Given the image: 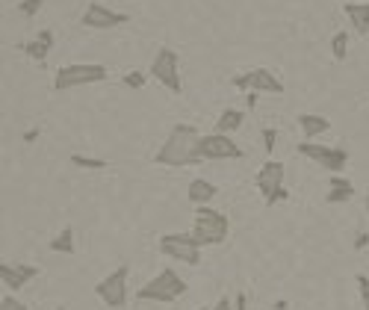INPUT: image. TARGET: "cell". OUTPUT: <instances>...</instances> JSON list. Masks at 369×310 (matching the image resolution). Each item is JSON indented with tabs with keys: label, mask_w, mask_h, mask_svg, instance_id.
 I'll list each match as a JSON object with an SVG mask.
<instances>
[{
	"label": "cell",
	"mask_w": 369,
	"mask_h": 310,
	"mask_svg": "<svg viewBox=\"0 0 369 310\" xmlns=\"http://www.w3.org/2000/svg\"><path fill=\"white\" fill-rule=\"evenodd\" d=\"M154 163L166 166V168H186V166L204 163V157H201V133H198V127L177 122L172 130H168L163 145L157 148Z\"/></svg>",
	"instance_id": "obj_1"
},
{
	"label": "cell",
	"mask_w": 369,
	"mask_h": 310,
	"mask_svg": "<svg viewBox=\"0 0 369 310\" xmlns=\"http://www.w3.org/2000/svg\"><path fill=\"white\" fill-rule=\"evenodd\" d=\"M186 289L189 284L183 281V275L177 272V269L172 266H166V269H159V272L151 278L148 284L139 287V293L136 298L139 302H157V305H175L181 296H186Z\"/></svg>",
	"instance_id": "obj_2"
},
{
	"label": "cell",
	"mask_w": 369,
	"mask_h": 310,
	"mask_svg": "<svg viewBox=\"0 0 369 310\" xmlns=\"http://www.w3.org/2000/svg\"><path fill=\"white\" fill-rule=\"evenodd\" d=\"M192 236L198 239V245H222L231 236V219L222 210H213L210 204L195 210V222H192Z\"/></svg>",
	"instance_id": "obj_3"
},
{
	"label": "cell",
	"mask_w": 369,
	"mask_h": 310,
	"mask_svg": "<svg viewBox=\"0 0 369 310\" xmlns=\"http://www.w3.org/2000/svg\"><path fill=\"white\" fill-rule=\"evenodd\" d=\"M107 77L109 71L101 63H71V65H63L54 74V89L56 92H71V89H80V86L104 83Z\"/></svg>",
	"instance_id": "obj_4"
},
{
	"label": "cell",
	"mask_w": 369,
	"mask_h": 310,
	"mask_svg": "<svg viewBox=\"0 0 369 310\" xmlns=\"http://www.w3.org/2000/svg\"><path fill=\"white\" fill-rule=\"evenodd\" d=\"M148 74H151L166 92L181 95L183 92V77H181V56H177L175 47H159L154 54L151 65H148Z\"/></svg>",
	"instance_id": "obj_5"
},
{
	"label": "cell",
	"mask_w": 369,
	"mask_h": 310,
	"mask_svg": "<svg viewBox=\"0 0 369 310\" xmlns=\"http://www.w3.org/2000/svg\"><path fill=\"white\" fill-rule=\"evenodd\" d=\"M157 248H159V254H166L168 260H177V263H186V266L201 263V245H198L192 231L189 234H163Z\"/></svg>",
	"instance_id": "obj_6"
},
{
	"label": "cell",
	"mask_w": 369,
	"mask_h": 310,
	"mask_svg": "<svg viewBox=\"0 0 369 310\" xmlns=\"http://www.w3.org/2000/svg\"><path fill=\"white\" fill-rule=\"evenodd\" d=\"M295 151L302 154V157H307V159H313L319 168H325V172H331V175H340L343 168L348 166V151H346V148L319 145V142H311V139H304V142L295 145Z\"/></svg>",
	"instance_id": "obj_7"
},
{
	"label": "cell",
	"mask_w": 369,
	"mask_h": 310,
	"mask_svg": "<svg viewBox=\"0 0 369 310\" xmlns=\"http://www.w3.org/2000/svg\"><path fill=\"white\" fill-rule=\"evenodd\" d=\"M127 278H131V266L122 263L118 269H113L107 278L95 284V296L101 298L107 307H124L127 305Z\"/></svg>",
	"instance_id": "obj_8"
},
{
	"label": "cell",
	"mask_w": 369,
	"mask_h": 310,
	"mask_svg": "<svg viewBox=\"0 0 369 310\" xmlns=\"http://www.w3.org/2000/svg\"><path fill=\"white\" fill-rule=\"evenodd\" d=\"M236 92H260V95H284V80H278L269 68H251L231 80Z\"/></svg>",
	"instance_id": "obj_9"
},
{
	"label": "cell",
	"mask_w": 369,
	"mask_h": 310,
	"mask_svg": "<svg viewBox=\"0 0 369 310\" xmlns=\"http://www.w3.org/2000/svg\"><path fill=\"white\" fill-rule=\"evenodd\" d=\"M201 157L207 159V163H222V159H243L245 151L234 142L231 133H219V130H213V133L201 136Z\"/></svg>",
	"instance_id": "obj_10"
},
{
	"label": "cell",
	"mask_w": 369,
	"mask_h": 310,
	"mask_svg": "<svg viewBox=\"0 0 369 310\" xmlns=\"http://www.w3.org/2000/svg\"><path fill=\"white\" fill-rule=\"evenodd\" d=\"M131 21V15L127 12H115V9H109L104 3H98V0H92V3L86 6L83 18H80V24H83L86 30H115Z\"/></svg>",
	"instance_id": "obj_11"
},
{
	"label": "cell",
	"mask_w": 369,
	"mask_h": 310,
	"mask_svg": "<svg viewBox=\"0 0 369 310\" xmlns=\"http://www.w3.org/2000/svg\"><path fill=\"white\" fill-rule=\"evenodd\" d=\"M38 278V266H30V263H12V260H3L0 263V284L6 287V293H18L24 289L30 281Z\"/></svg>",
	"instance_id": "obj_12"
},
{
	"label": "cell",
	"mask_w": 369,
	"mask_h": 310,
	"mask_svg": "<svg viewBox=\"0 0 369 310\" xmlns=\"http://www.w3.org/2000/svg\"><path fill=\"white\" fill-rule=\"evenodd\" d=\"M284 175H287V168H284V163H278V159H266V163L257 168L254 184H257V189H260L263 201L272 198L278 189H284Z\"/></svg>",
	"instance_id": "obj_13"
},
{
	"label": "cell",
	"mask_w": 369,
	"mask_h": 310,
	"mask_svg": "<svg viewBox=\"0 0 369 310\" xmlns=\"http://www.w3.org/2000/svg\"><path fill=\"white\" fill-rule=\"evenodd\" d=\"M216 195H219V186L213 181H207V177H195V181H189V186H186V198H189V204H195V207L210 204Z\"/></svg>",
	"instance_id": "obj_14"
},
{
	"label": "cell",
	"mask_w": 369,
	"mask_h": 310,
	"mask_svg": "<svg viewBox=\"0 0 369 310\" xmlns=\"http://www.w3.org/2000/svg\"><path fill=\"white\" fill-rule=\"evenodd\" d=\"M343 12L348 21H352L357 36L369 33V0H361V3H357V0H348V3H343Z\"/></svg>",
	"instance_id": "obj_15"
},
{
	"label": "cell",
	"mask_w": 369,
	"mask_h": 310,
	"mask_svg": "<svg viewBox=\"0 0 369 310\" xmlns=\"http://www.w3.org/2000/svg\"><path fill=\"white\" fill-rule=\"evenodd\" d=\"M355 198V184L348 181L343 175H331V181H328V195L325 201L328 204H346Z\"/></svg>",
	"instance_id": "obj_16"
},
{
	"label": "cell",
	"mask_w": 369,
	"mask_h": 310,
	"mask_svg": "<svg viewBox=\"0 0 369 310\" xmlns=\"http://www.w3.org/2000/svg\"><path fill=\"white\" fill-rule=\"evenodd\" d=\"M295 122H298V130H302V136L311 139V142H313L316 136H322V133H328V130H331V122H328L325 115H319V113H302V115L295 118Z\"/></svg>",
	"instance_id": "obj_17"
},
{
	"label": "cell",
	"mask_w": 369,
	"mask_h": 310,
	"mask_svg": "<svg viewBox=\"0 0 369 310\" xmlns=\"http://www.w3.org/2000/svg\"><path fill=\"white\" fill-rule=\"evenodd\" d=\"M243 122H245V113L243 109H236V107H227V109H222L219 113V118H216V130L219 133H236L239 127H243Z\"/></svg>",
	"instance_id": "obj_18"
},
{
	"label": "cell",
	"mask_w": 369,
	"mask_h": 310,
	"mask_svg": "<svg viewBox=\"0 0 369 310\" xmlns=\"http://www.w3.org/2000/svg\"><path fill=\"white\" fill-rule=\"evenodd\" d=\"M47 248H51L54 254H74L77 248V239H74V228H63L51 243H47Z\"/></svg>",
	"instance_id": "obj_19"
},
{
	"label": "cell",
	"mask_w": 369,
	"mask_h": 310,
	"mask_svg": "<svg viewBox=\"0 0 369 310\" xmlns=\"http://www.w3.org/2000/svg\"><path fill=\"white\" fill-rule=\"evenodd\" d=\"M21 51H24V56L33 59V63H47V56H51L54 47H47L45 42H38V38L33 36L30 42H24V45H21Z\"/></svg>",
	"instance_id": "obj_20"
},
{
	"label": "cell",
	"mask_w": 369,
	"mask_h": 310,
	"mask_svg": "<svg viewBox=\"0 0 369 310\" xmlns=\"http://www.w3.org/2000/svg\"><path fill=\"white\" fill-rule=\"evenodd\" d=\"M68 163L77 166V168H86V172H104V168L109 166L107 159H101V157H86V154H71V157H68Z\"/></svg>",
	"instance_id": "obj_21"
},
{
	"label": "cell",
	"mask_w": 369,
	"mask_h": 310,
	"mask_svg": "<svg viewBox=\"0 0 369 310\" xmlns=\"http://www.w3.org/2000/svg\"><path fill=\"white\" fill-rule=\"evenodd\" d=\"M348 42H352V36H348L346 30L331 36V56L337 59V63H343V59L348 56Z\"/></svg>",
	"instance_id": "obj_22"
},
{
	"label": "cell",
	"mask_w": 369,
	"mask_h": 310,
	"mask_svg": "<svg viewBox=\"0 0 369 310\" xmlns=\"http://www.w3.org/2000/svg\"><path fill=\"white\" fill-rule=\"evenodd\" d=\"M148 77H151V74H145V71H139V68H133V71H127V74H124L122 83L131 89V92H142V89L148 86Z\"/></svg>",
	"instance_id": "obj_23"
},
{
	"label": "cell",
	"mask_w": 369,
	"mask_h": 310,
	"mask_svg": "<svg viewBox=\"0 0 369 310\" xmlns=\"http://www.w3.org/2000/svg\"><path fill=\"white\" fill-rule=\"evenodd\" d=\"M42 6H45V0H21V3H18V12L24 18H36L42 12Z\"/></svg>",
	"instance_id": "obj_24"
},
{
	"label": "cell",
	"mask_w": 369,
	"mask_h": 310,
	"mask_svg": "<svg viewBox=\"0 0 369 310\" xmlns=\"http://www.w3.org/2000/svg\"><path fill=\"white\" fill-rule=\"evenodd\" d=\"M260 139H263L266 154H272L275 148H278V127H263V130H260Z\"/></svg>",
	"instance_id": "obj_25"
},
{
	"label": "cell",
	"mask_w": 369,
	"mask_h": 310,
	"mask_svg": "<svg viewBox=\"0 0 369 310\" xmlns=\"http://www.w3.org/2000/svg\"><path fill=\"white\" fill-rule=\"evenodd\" d=\"M355 284H357V296L364 302V310H369V275H357Z\"/></svg>",
	"instance_id": "obj_26"
},
{
	"label": "cell",
	"mask_w": 369,
	"mask_h": 310,
	"mask_svg": "<svg viewBox=\"0 0 369 310\" xmlns=\"http://www.w3.org/2000/svg\"><path fill=\"white\" fill-rule=\"evenodd\" d=\"M0 310H27V305L21 298H15V293H6L0 296Z\"/></svg>",
	"instance_id": "obj_27"
},
{
	"label": "cell",
	"mask_w": 369,
	"mask_h": 310,
	"mask_svg": "<svg viewBox=\"0 0 369 310\" xmlns=\"http://www.w3.org/2000/svg\"><path fill=\"white\" fill-rule=\"evenodd\" d=\"M36 38H38V42H45L47 47H54V42H56L54 30H47V27H42V30H38V33H36Z\"/></svg>",
	"instance_id": "obj_28"
},
{
	"label": "cell",
	"mask_w": 369,
	"mask_h": 310,
	"mask_svg": "<svg viewBox=\"0 0 369 310\" xmlns=\"http://www.w3.org/2000/svg\"><path fill=\"white\" fill-rule=\"evenodd\" d=\"M213 310H234V296H219Z\"/></svg>",
	"instance_id": "obj_29"
},
{
	"label": "cell",
	"mask_w": 369,
	"mask_h": 310,
	"mask_svg": "<svg viewBox=\"0 0 369 310\" xmlns=\"http://www.w3.org/2000/svg\"><path fill=\"white\" fill-rule=\"evenodd\" d=\"M257 101H260V92H245V109L248 113H254L257 109Z\"/></svg>",
	"instance_id": "obj_30"
},
{
	"label": "cell",
	"mask_w": 369,
	"mask_h": 310,
	"mask_svg": "<svg viewBox=\"0 0 369 310\" xmlns=\"http://www.w3.org/2000/svg\"><path fill=\"white\" fill-rule=\"evenodd\" d=\"M38 136H42V127H30V130H24V142H27V145H33Z\"/></svg>",
	"instance_id": "obj_31"
},
{
	"label": "cell",
	"mask_w": 369,
	"mask_h": 310,
	"mask_svg": "<svg viewBox=\"0 0 369 310\" xmlns=\"http://www.w3.org/2000/svg\"><path fill=\"white\" fill-rule=\"evenodd\" d=\"M364 248H369V234L366 231H361L355 239V252H364Z\"/></svg>",
	"instance_id": "obj_32"
},
{
	"label": "cell",
	"mask_w": 369,
	"mask_h": 310,
	"mask_svg": "<svg viewBox=\"0 0 369 310\" xmlns=\"http://www.w3.org/2000/svg\"><path fill=\"white\" fill-rule=\"evenodd\" d=\"M234 310H248V296H245V293H236V298H234Z\"/></svg>",
	"instance_id": "obj_33"
},
{
	"label": "cell",
	"mask_w": 369,
	"mask_h": 310,
	"mask_svg": "<svg viewBox=\"0 0 369 310\" xmlns=\"http://www.w3.org/2000/svg\"><path fill=\"white\" fill-rule=\"evenodd\" d=\"M272 307H275V310H287V307H290V302H287V298H284V302H281V298H278V302H275Z\"/></svg>",
	"instance_id": "obj_34"
},
{
	"label": "cell",
	"mask_w": 369,
	"mask_h": 310,
	"mask_svg": "<svg viewBox=\"0 0 369 310\" xmlns=\"http://www.w3.org/2000/svg\"><path fill=\"white\" fill-rule=\"evenodd\" d=\"M364 207H366V213H369V189H366V198H364Z\"/></svg>",
	"instance_id": "obj_35"
},
{
	"label": "cell",
	"mask_w": 369,
	"mask_h": 310,
	"mask_svg": "<svg viewBox=\"0 0 369 310\" xmlns=\"http://www.w3.org/2000/svg\"><path fill=\"white\" fill-rule=\"evenodd\" d=\"M198 310H213V307H198Z\"/></svg>",
	"instance_id": "obj_36"
},
{
	"label": "cell",
	"mask_w": 369,
	"mask_h": 310,
	"mask_svg": "<svg viewBox=\"0 0 369 310\" xmlns=\"http://www.w3.org/2000/svg\"><path fill=\"white\" fill-rule=\"evenodd\" d=\"M56 310H65V307H56Z\"/></svg>",
	"instance_id": "obj_37"
}]
</instances>
